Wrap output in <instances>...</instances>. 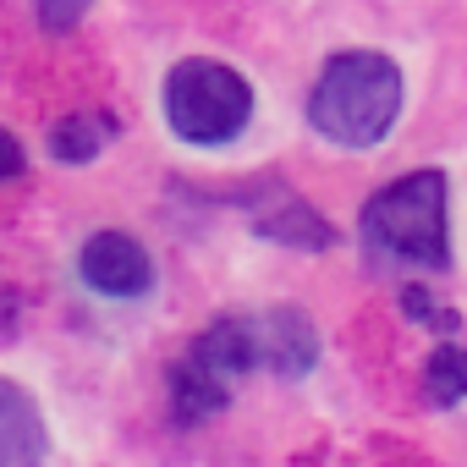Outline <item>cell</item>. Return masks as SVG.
I'll use <instances>...</instances> for the list:
<instances>
[{
	"instance_id": "cell-12",
	"label": "cell",
	"mask_w": 467,
	"mask_h": 467,
	"mask_svg": "<svg viewBox=\"0 0 467 467\" xmlns=\"http://www.w3.org/2000/svg\"><path fill=\"white\" fill-rule=\"evenodd\" d=\"M88 6H94V0H34V17H39V28L50 39H61V34H72L88 17Z\"/></svg>"
},
{
	"instance_id": "cell-2",
	"label": "cell",
	"mask_w": 467,
	"mask_h": 467,
	"mask_svg": "<svg viewBox=\"0 0 467 467\" xmlns=\"http://www.w3.org/2000/svg\"><path fill=\"white\" fill-rule=\"evenodd\" d=\"M363 248L374 265L445 270L451 225H445V171H407L363 203Z\"/></svg>"
},
{
	"instance_id": "cell-11",
	"label": "cell",
	"mask_w": 467,
	"mask_h": 467,
	"mask_svg": "<svg viewBox=\"0 0 467 467\" xmlns=\"http://www.w3.org/2000/svg\"><path fill=\"white\" fill-rule=\"evenodd\" d=\"M423 385L440 407H456L467 396V347L462 341H440L423 363Z\"/></svg>"
},
{
	"instance_id": "cell-5",
	"label": "cell",
	"mask_w": 467,
	"mask_h": 467,
	"mask_svg": "<svg viewBox=\"0 0 467 467\" xmlns=\"http://www.w3.org/2000/svg\"><path fill=\"white\" fill-rule=\"evenodd\" d=\"M78 275L99 297H143L154 286V265H149L143 243L127 237V231H94L78 254Z\"/></svg>"
},
{
	"instance_id": "cell-4",
	"label": "cell",
	"mask_w": 467,
	"mask_h": 467,
	"mask_svg": "<svg viewBox=\"0 0 467 467\" xmlns=\"http://www.w3.org/2000/svg\"><path fill=\"white\" fill-rule=\"evenodd\" d=\"M231 203L248 214V225L259 231V237H270V243H281V248L325 254V248L336 243L330 220H325L297 187H286L281 176H259V182H248L243 192H231Z\"/></svg>"
},
{
	"instance_id": "cell-6",
	"label": "cell",
	"mask_w": 467,
	"mask_h": 467,
	"mask_svg": "<svg viewBox=\"0 0 467 467\" xmlns=\"http://www.w3.org/2000/svg\"><path fill=\"white\" fill-rule=\"evenodd\" d=\"M259 330V358L281 374V379H303L314 363H319V330L314 319L297 308V303H281V308H265L254 319Z\"/></svg>"
},
{
	"instance_id": "cell-8",
	"label": "cell",
	"mask_w": 467,
	"mask_h": 467,
	"mask_svg": "<svg viewBox=\"0 0 467 467\" xmlns=\"http://www.w3.org/2000/svg\"><path fill=\"white\" fill-rule=\"evenodd\" d=\"M198 363H209L220 379H231L237 385L254 363H265L259 358V330H254V319H243V314H225V319H214L192 347H187Z\"/></svg>"
},
{
	"instance_id": "cell-13",
	"label": "cell",
	"mask_w": 467,
	"mask_h": 467,
	"mask_svg": "<svg viewBox=\"0 0 467 467\" xmlns=\"http://www.w3.org/2000/svg\"><path fill=\"white\" fill-rule=\"evenodd\" d=\"M401 308H407V319H418V325H434V330H456V314H440V303H434L423 286H407V292H401Z\"/></svg>"
},
{
	"instance_id": "cell-3",
	"label": "cell",
	"mask_w": 467,
	"mask_h": 467,
	"mask_svg": "<svg viewBox=\"0 0 467 467\" xmlns=\"http://www.w3.org/2000/svg\"><path fill=\"white\" fill-rule=\"evenodd\" d=\"M165 127L182 138V143H231L248 121H254V83L225 67V61H209V56H187L165 72Z\"/></svg>"
},
{
	"instance_id": "cell-9",
	"label": "cell",
	"mask_w": 467,
	"mask_h": 467,
	"mask_svg": "<svg viewBox=\"0 0 467 467\" xmlns=\"http://www.w3.org/2000/svg\"><path fill=\"white\" fill-rule=\"evenodd\" d=\"M225 401H231V379H220L209 363H198L192 352L171 363V418L176 423H209L214 412H225Z\"/></svg>"
},
{
	"instance_id": "cell-1",
	"label": "cell",
	"mask_w": 467,
	"mask_h": 467,
	"mask_svg": "<svg viewBox=\"0 0 467 467\" xmlns=\"http://www.w3.org/2000/svg\"><path fill=\"white\" fill-rule=\"evenodd\" d=\"M401 67L379 50H341L308 94V127L336 149H374L401 116Z\"/></svg>"
},
{
	"instance_id": "cell-14",
	"label": "cell",
	"mask_w": 467,
	"mask_h": 467,
	"mask_svg": "<svg viewBox=\"0 0 467 467\" xmlns=\"http://www.w3.org/2000/svg\"><path fill=\"white\" fill-rule=\"evenodd\" d=\"M23 165H28V160H23V143H17L6 127H0V182H17Z\"/></svg>"
},
{
	"instance_id": "cell-10",
	"label": "cell",
	"mask_w": 467,
	"mask_h": 467,
	"mask_svg": "<svg viewBox=\"0 0 467 467\" xmlns=\"http://www.w3.org/2000/svg\"><path fill=\"white\" fill-rule=\"evenodd\" d=\"M110 138H116V116L83 110V116H67V121L50 132V154H56L61 165H88Z\"/></svg>"
},
{
	"instance_id": "cell-7",
	"label": "cell",
	"mask_w": 467,
	"mask_h": 467,
	"mask_svg": "<svg viewBox=\"0 0 467 467\" xmlns=\"http://www.w3.org/2000/svg\"><path fill=\"white\" fill-rule=\"evenodd\" d=\"M45 451H50V429L39 401L17 379L0 374V467H45Z\"/></svg>"
}]
</instances>
